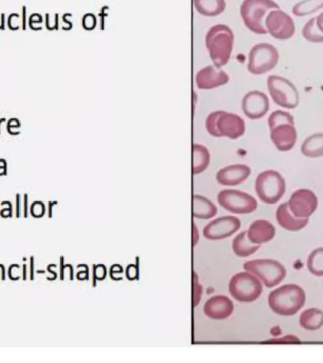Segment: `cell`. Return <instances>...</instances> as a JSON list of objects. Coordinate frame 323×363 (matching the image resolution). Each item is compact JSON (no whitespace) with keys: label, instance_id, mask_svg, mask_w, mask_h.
Returning <instances> with one entry per match:
<instances>
[{"label":"cell","instance_id":"obj_27","mask_svg":"<svg viewBox=\"0 0 323 363\" xmlns=\"http://www.w3.org/2000/svg\"><path fill=\"white\" fill-rule=\"evenodd\" d=\"M323 8V0H301L292 8V13L297 17L311 15Z\"/></svg>","mask_w":323,"mask_h":363},{"label":"cell","instance_id":"obj_37","mask_svg":"<svg viewBox=\"0 0 323 363\" xmlns=\"http://www.w3.org/2000/svg\"><path fill=\"white\" fill-rule=\"evenodd\" d=\"M317 25L318 29L323 33V12H321L317 17Z\"/></svg>","mask_w":323,"mask_h":363},{"label":"cell","instance_id":"obj_8","mask_svg":"<svg viewBox=\"0 0 323 363\" xmlns=\"http://www.w3.org/2000/svg\"><path fill=\"white\" fill-rule=\"evenodd\" d=\"M244 270L254 274L267 288H273L282 282L287 271L279 261L257 259L248 261L243 265Z\"/></svg>","mask_w":323,"mask_h":363},{"label":"cell","instance_id":"obj_3","mask_svg":"<svg viewBox=\"0 0 323 363\" xmlns=\"http://www.w3.org/2000/svg\"><path fill=\"white\" fill-rule=\"evenodd\" d=\"M205 128L214 137H227L233 140L243 136L246 131L245 121L241 116L225 111L211 113L205 120Z\"/></svg>","mask_w":323,"mask_h":363},{"label":"cell","instance_id":"obj_21","mask_svg":"<svg viewBox=\"0 0 323 363\" xmlns=\"http://www.w3.org/2000/svg\"><path fill=\"white\" fill-rule=\"evenodd\" d=\"M217 214V207L201 195H194L193 197V216L199 219H209Z\"/></svg>","mask_w":323,"mask_h":363},{"label":"cell","instance_id":"obj_10","mask_svg":"<svg viewBox=\"0 0 323 363\" xmlns=\"http://www.w3.org/2000/svg\"><path fill=\"white\" fill-rule=\"evenodd\" d=\"M217 200L225 210L233 214H251L257 209V200L236 189H223L217 195Z\"/></svg>","mask_w":323,"mask_h":363},{"label":"cell","instance_id":"obj_39","mask_svg":"<svg viewBox=\"0 0 323 363\" xmlns=\"http://www.w3.org/2000/svg\"><path fill=\"white\" fill-rule=\"evenodd\" d=\"M46 21H47V24H46L47 28H48V30H51L50 27H49V14L48 13L46 14Z\"/></svg>","mask_w":323,"mask_h":363},{"label":"cell","instance_id":"obj_2","mask_svg":"<svg viewBox=\"0 0 323 363\" xmlns=\"http://www.w3.org/2000/svg\"><path fill=\"white\" fill-rule=\"evenodd\" d=\"M305 302V292L299 285H284L269 293V308L281 316H293L298 313Z\"/></svg>","mask_w":323,"mask_h":363},{"label":"cell","instance_id":"obj_35","mask_svg":"<svg viewBox=\"0 0 323 363\" xmlns=\"http://www.w3.org/2000/svg\"><path fill=\"white\" fill-rule=\"evenodd\" d=\"M126 275L127 277L130 279V280H134V279L137 278L138 276V268L137 266L135 265H129L127 267V270H126Z\"/></svg>","mask_w":323,"mask_h":363},{"label":"cell","instance_id":"obj_1","mask_svg":"<svg viewBox=\"0 0 323 363\" xmlns=\"http://www.w3.org/2000/svg\"><path fill=\"white\" fill-rule=\"evenodd\" d=\"M234 45V34L225 24L210 28L205 36V46L214 66L218 68L226 66L231 59Z\"/></svg>","mask_w":323,"mask_h":363},{"label":"cell","instance_id":"obj_32","mask_svg":"<svg viewBox=\"0 0 323 363\" xmlns=\"http://www.w3.org/2000/svg\"><path fill=\"white\" fill-rule=\"evenodd\" d=\"M96 18L93 14H86L83 19V24L85 29L92 30L93 28L96 27Z\"/></svg>","mask_w":323,"mask_h":363},{"label":"cell","instance_id":"obj_20","mask_svg":"<svg viewBox=\"0 0 323 363\" xmlns=\"http://www.w3.org/2000/svg\"><path fill=\"white\" fill-rule=\"evenodd\" d=\"M276 219L284 229L292 232L301 230L308 224V218H296L289 210L287 203H284L278 207Z\"/></svg>","mask_w":323,"mask_h":363},{"label":"cell","instance_id":"obj_9","mask_svg":"<svg viewBox=\"0 0 323 363\" xmlns=\"http://www.w3.org/2000/svg\"><path fill=\"white\" fill-rule=\"evenodd\" d=\"M267 85L270 97L277 105L287 109H295L299 106V91L290 80L273 75L268 78Z\"/></svg>","mask_w":323,"mask_h":363},{"label":"cell","instance_id":"obj_23","mask_svg":"<svg viewBox=\"0 0 323 363\" xmlns=\"http://www.w3.org/2000/svg\"><path fill=\"white\" fill-rule=\"evenodd\" d=\"M232 247H233V253L237 256L248 257L251 254L256 253L260 248V245L252 243L248 238L247 231H244L233 238Z\"/></svg>","mask_w":323,"mask_h":363},{"label":"cell","instance_id":"obj_30","mask_svg":"<svg viewBox=\"0 0 323 363\" xmlns=\"http://www.w3.org/2000/svg\"><path fill=\"white\" fill-rule=\"evenodd\" d=\"M268 124H269V130H272L277 126L282 125V124L295 125V121H294L293 116L289 113H287L286 111L277 110L269 115Z\"/></svg>","mask_w":323,"mask_h":363},{"label":"cell","instance_id":"obj_19","mask_svg":"<svg viewBox=\"0 0 323 363\" xmlns=\"http://www.w3.org/2000/svg\"><path fill=\"white\" fill-rule=\"evenodd\" d=\"M276 230L274 225L268 220L258 219L252 223L247 231L248 238L254 244H263L272 240L275 236Z\"/></svg>","mask_w":323,"mask_h":363},{"label":"cell","instance_id":"obj_28","mask_svg":"<svg viewBox=\"0 0 323 363\" xmlns=\"http://www.w3.org/2000/svg\"><path fill=\"white\" fill-rule=\"evenodd\" d=\"M307 269L316 276H323V247L316 249L307 258Z\"/></svg>","mask_w":323,"mask_h":363},{"label":"cell","instance_id":"obj_12","mask_svg":"<svg viewBox=\"0 0 323 363\" xmlns=\"http://www.w3.org/2000/svg\"><path fill=\"white\" fill-rule=\"evenodd\" d=\"M287 204L296 218H308L317 210L318 199L313 191L302 188L295 191Z\"/></svg>","mask_w":323,"mask_h":363},{"label":"cell","instance_id":"obj_4","mask_svg":"<svg viewBox=\"0 0 323 363\" xmlns=\"http://www.w3.org/2000/svg\"><path fill=\"white\" fill-rule=\"evenodd\" d=\"M280 9L273 0H243L240 7L241 18L246 28L255 34H267L265 19L270 11Z\"/></svg>","mask_w":323,"mask_h":363},{"label":"cell","instance_id":"obj_38","mask_svg":"<svg viewBox=\"0 0 323 363\" xmlns=\"http://www.w3.org/2000/svg\"><path fill=\"white\" fill-rule=\"evenodd\" d=\"M0 30H5V14H1V23H0Z\"/></svg>","mask_w":323,"mask_h":363},{"label":"cell","instance_id":"obj_14","mask_svg":"<svg viewBox=\"0 0 323 363\" xmlns=\"http://www.w3.org/2000/svg\"><path fill=\"white\" fill-rule=\"evenodd\" d=\"M242 112L251 120H258L269 112V100L261 91H250L242 98Z\"/></svg>","mask_w":323,"mask_h":363},{"label":"cell","instance_id":"obj_17","mask_svg":"<svg viewBox=\"0 0 323 363\" xmlns=\"http://www.w3.org/2000/svg\"><path fill=\"white\" fill-rule=\"evenodd\" d=\"M234 306L232 300L227 296L215 295L211 297L204 304V314L213 320H224L233 312Z\"/></svg>","mask_w":323,"mask_h":363},{"label":"cell","instance_id":"obj_16","mask_svg":"<svg viewBox=\"0 0 323 363\" xmlns=\"http://www.w3.org/2000/svg\"><path fill=\"white\" fill-rule=\"evenodd\" d=\"M251 168L244 164L229 165L218 170L216 181L223 186H237L251 175Z\"/></svg>","mask_w":323,"mask_h":363},{"label":"cell","instance_id":"obj_26","mask_svg":"<svg viewBox=\"0 0 323 363\" xmlns=\"http://www.w3.org/2000/svg\"><path fill=\"white\" fill-rule=\"evenodd\" d=\"M299 325L306 330H317L323 326V311L312 308L305 310L299 317Z\"/></svg>","mask_w":323,"mask_h":363},{"label":"cell","instance_id":"obj_18","mask_svg":"<svg viewBox=\"0 0 323 363\" xmlns=\"http://www.w3.org/2000/svg\"><path fill=\"white\" fill-rule=\"evenodd\" d=\"M270 139L280 151L292 150L298 139L295 125L282 124L270 130Z\"/></svg>","mask_w":323,"mask_h":363},{"label":"cell","instance_id":"obj_34","mask_svg":"<svg viewBox=\"0 0 323 363\" xmlns=\"http://www.w3.org/2000/svg\"><path fill=\"white\" fill-rule=\"evenodd\" d=\"M94 275L97 280H103L106 276V268L102 264L94 267Z\"/></svg>","mask_w":323,"mask_h":363},{"label":"cell","instance_id":"obj_36","mask_svg":"<svg viewBox=\"0 0 323 363\" xmlns=\"http://www.w3.org/2000/svg\"><path fill=\"white\" fill-rule=\"evenodd\" d=\"M26 18H27V7H22V30H26Z\"/></svg>","mask_w":323,"mask_h":363},{"label":"cell","instance_id":"obj_7","mask_svg":"<svg viewBox=\"0 0 323 363\" xmlns=\"http://www.w3.org/2000/svg\"><path fill=\"white\" fill-rule=\"evenodd\" d=\"M279 59V51L274 46L269 43H259L250 50L248 71L255 76L263 75L275 68Z\"/></svg>","mask_w":323,"mask_h":363},{"label":"cell","instance_id":"obj_25","mask_svg":"<svg viewBox=\"0 0 323 363\" xmlns=\"http://www.w3.org/2000/svg\"><path fill=\"white\" fill-rule=\"evenodd\" d=\"M211 155L206 147L195 143L193 145V173L195 175L204 172L209 166Z\"/></svg>","mask_w":323,"mask_h":363},{"label":"cell","instance_id":"obj_33","mask_svg":"<svg viewBox=\"0 0 323 363\" xmlns=\"http://www.w3.org/2000/svg\"><path fill=\"white\" fill-rule=\"evenodd\" d=\"M269 342H271V344H299L300 340L295 336H287L282 339H272Z\"/></svg>","mask_w":323,"mask_h":363},{"label":"cell","instance_id":"obj_11","mask_svg":"<svg viewBox=\"0 0 323 363\" xmlns=\"http://www.w3.org/2000/svg\"><path fill=\"white\" fill-rule=\"evenodd\" d=\"M265 28L267 32L277 40H289L296 32L294 20L287 12L281 9L272 10L265 19Z\"/></svg>","mask_w":323,"mask_h":363},{"label":"cell","instance_id":"obj_13","mask_svg":"<svg viewBox=\"0 0 323 363\" xmlns=\"http://www.w3.org/2000/svg\"><path fill=\"white\" fill-rule=\"evenodd\" d=\"M241 221L233 216H224L215 218L204 226V236L209 240H221L233 236L239 230Z\"/></svg>","mask_w":323,"mask_h":363},{"label":"cell","instance_id":"obj_15","mask_svg":"<svg viewBox=\"0 0 323 363\" xmlns=\"http://www.w3.org/2000/svg\"><path fill=\"white\" fill-rule=\"evenodd\" d=\"M230 80L227 73L215 66H207L201 68L196 75V84L199 89L212 90L222 85H227Z\"/></svg>","mask_w":323,"mask_h":363},{"label":"cell","instance_id":"obj_24","mask_svg":"<svg viewBox=\"0 0 323 363\" xmlns=\"http://www.w3.org/2000/svg\"><path fill=\"white\" fill-rule=\"evenodd\" d=\"M301 153L308 158L323 156V133H317L308 136L300 148Z\"/></svg>","mask_w":323,"mask_h":363},{"label":"cell","instance_id":"obj_22","mask_svg":"<svg viewBox=\"0 0 323 363\" xmlns=\"http://www.w3.org/2000/svg\"><path fill=\"white\" fill-rule=\"evenodd\" d=\"M197 12L205 17L220 15L226 9L225 0H193Z\"/></svg>","mask_w":323,"mask_h":363},{"label":"cell","instance_id":"obj_6","mask_svg":"<svg viewBox=\"0 0 323 363\" xmlns=\"http://www.w3.org/2000/svg\"><path fill=\"white\" fill-rule=\"evenodd\" d=\"M255 191L263 203L274 205L281 200L286 192L285 178L276 170H265L256 178Z\"/></svg>","mask_w":323,"mask_h":363},{"label":"cell","instance_id":"obj_5","mask_svg":"<svg viewBox=\"0 0 323 363\" xmlns=\"http://www.w3.org/2000/svg\"><path fill=\"white\" fill-rule=\"evenodd\" d=\"M262 291L263 284L261 280L247 271L234 274L229 283L230 294L240 302L256 301L261 296Z\"/></svg>","mask_w":323,"mask_h":363},{"label":"cell","instance_id":"obj_31","mask_svg":"<svg viewBox=\"0 0 323 363\" xmlns=\"http://www.w3.org/2000/svg\"><path fill=\"white\" fill-rule=\"evenodd\" d=\"M194 306L197 307L198 302L201 299V294H203V287L201 285L198 283L197 281V273H194Z\"/></svg>","mask_w":323,"mask_h":363},{"label":"cell","instance_id":"obj_29","mask_svg":"<svg viewBox=\"0 0 323 363\" xmlns=\"http://www.w3.org/2000/svg\"><path fill=\"white\" fill-rule=\"evenodd\" d=\"M302 36L308 42H323V33L317 27V17L310 19L305 23L302 28Z\"/></svg>","mask_w":323,"mask_h":363},{"label":"cell","instance_id":"obj_40","mask_svg":"<svg viewBox=\"0 0 323 363\" xmlns=\"http://www.w3.org/2000/svg\"><path fill=\"white\" fill-rule=\"evenodd\" d=\"M4 120H5V118H0V124H1V122H2V121Z\"/></svg>","mask_w":323,"mask_h":363}]
</instances>
